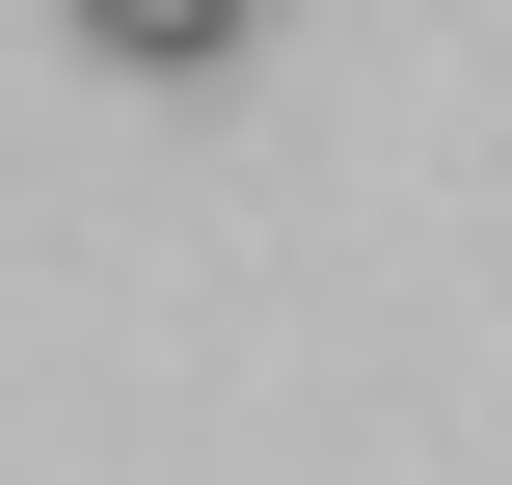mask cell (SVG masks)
<instances>
[{
	"instance_id": "cell-1",
	"label": "cell",
	"mask_w": 512,
	"mask_h": 485,
	"mask_svg": "<svg viewBox=\"0 0 512 485\" xmlns=\"http://www.w3.org/2000/svg\"><path fill=\"white\" fill-rule=\"evenodd\" d=\"M54 27H81V54H108V81H216V54H243V27H270V0H54Z\"/></svg>"
}]
</instances>
